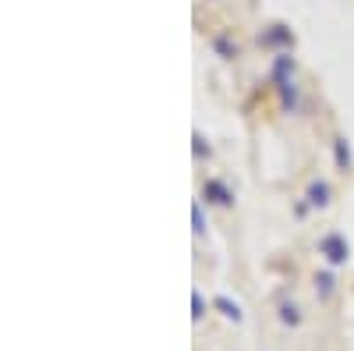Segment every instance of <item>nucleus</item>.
I'll list each match as a JSON object with an SVG mask.
<instances>
[{
  "label": "nucleus",
  "instance_id": "obj_1",
  "mask_svg": "<svg viewBox=\"0 0 354 351\" xmlns=\"http://www.w3.org/2000/svg\"><path fill=\"white\" fill-rule=\"evenodd\" d=\"M337 242L340 238H326V242H322V249L330 252V262H344L347 259V249H337Z\"/></svg>",
  "mask_w": 354,
  "mask_h": 351
},
{
  "label": "nucleus",
  "instance_id": "obj_2",
  "mask_svg": "<svg viewBox=\"0 0 354 351\" xmlns=\"http://www.w3.org/2000/svg\"><path fill=\"white\" fill-rule=\"evenodd\" d=\"M280 319H283L287 327H298V323H301V316H298V305H294V302H290V305H283Z\"/></svg>",
  "mask_w": 354,
  "mask_h": 351
},
{
  "label": "nucleus",
  "instance_id": "obj_3",
  "mask_svg": "<svg viewBox=\"0 0 354 351\" xmlns=\"http://www.w3.org/2000/svg\"><path fill=\"white\" fill-rule=\"evenodd\" d=\"M216 305L223 309V316H227V319H234V323H241V312H238V305H230L227 298H216Z\"/></svg>",
  "mask_w": 354,
  "mask_h": 351
},
{
  "label": "nucleus",
  "instance_id": "obj_4",
  "mask_svg": "<svg viewBox=\"0 0 354 351\" xmlns=\"http://www.w3.org/2000/svg\"><path fill=\"white\" fill-rule=\"evenodd\" d=\"M195 319H202V295L195 291Z\"/></svg>",
  "mask_w": 354,
  "mask_h": 351
}]
</instances>
